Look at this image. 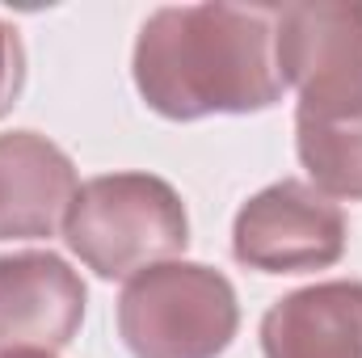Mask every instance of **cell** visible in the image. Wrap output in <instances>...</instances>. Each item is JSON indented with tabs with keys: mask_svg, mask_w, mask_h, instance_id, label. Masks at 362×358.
Here are the masks:
<instances>
[{
	"mask_svg": "<svg viewBox=\"0 0 362 358\" xmlns=\"http://www.w3.org/2000/svg\"><path fill=\"white\" fill-rule=\"evenodd\" d=\"M266 358H362V278L312 282L262 316Z\"/></svg>",
	"mask_w": 362,
	"mask_h": 358,
	"instance_id": "ba28073f",
	"label": "cell"
},
{
	"mask_svg": "<svg viewBox=\"0 0 362 358\" xmlns=\"http://www.w3.org/2000/svg\"><path fill=\"white\" fill-rule=\"evenodd\" d=\"M0 358H55V354H0Z\"/></svg>",
	"mask_w": 362,
	"mask_h": 358,
	"instance_id": "8fae6325",
	"label": "cell"
},
{
	"mask_svg": "<svg viewBox=\"0 0 362 358\" xmlns=\"http://www.w3.org/2000/svg\"><path fill=\"white\" fill-rule=\"evenodd\" d=\"M282 85L299 93L295 118H362V0H299L274 8Z\"/></svg>",
	"mask_w": 362,
	"mask_h": 358,
	"instance_id": "277c9868",
	"label": "cell"
},
{
	"mask_svg": "<svg viewBox=\"0 0 362 358\" xmlns=\"http://www.w3.org/2000/svg\"><path fill=\"white\" fill-rule=\"evenodd\" d=\"M236 329V287L202 262L148 266L118 295V333L131 358H219Z\"/></svg>",
	"mask_w": 362,
	"mask_h": 358,
	"instance_id": "3957f363",
	"label": "cell"
},
{
	"mask_svg": "<svg viewBox=\"0 0 362 358\" xmlns=\"http://www.w3.org/2000/svg\"><path fill=\"white\" fill-rule=\"evenodd\" d=\"M346 215L316 185L282 178L257 190L232 219L236 262L262 274L329 270L346 253Z\"/></svg>",
	"mask_w": 362,
	"mask_h": 358,
	"instance_id": "5b68a950",
	"label": "cell"
},
{
	"mask_svg": "<svg viewBox=\"0 0 362 358\" xmlns=\"http://www.w3.org/2000/svg\"><path fill=\"white\" fill-rule=\"evenodd\" d=\"M21 89H25V47L17 25L0 17V118L17 105Z\"/></svg>",
	"mask_w": 362,
	"mask_h": 358,
	"instance_id": "30bf717a",
	"label": "cell"
},
{
	"mask_svg": "<svg viewBox=\"0 0 362 358\" xmlns=\"http://www.w3.org/2000/svg\"><path fill=\"white\" fill-rule=\"evenodd\" d=\"M131 72L148 110L173 122L257 114L286 93L274 55V8L249 4L156 8L135 38Z\"/></svg>",
	"mask_w": 362,
	"mask_h": 358,
	"instance_id": "6da1fadb",
	"label": "cell"
},
{
	"mask_svg": "<svg viewBox=\"0 0 362 358\" xmlns=\"http://www.w3.org/2000/svg\"><path fill=\"white\" fill-rule=\"evenodd\" d=\"M85 282L59 253L0 258V354H59L85 321Z\"/></svg>",
	"mask_w": 362,
	"mask_h": 358,
	"instance_id": "8992f818",
	"label": "cell"
},
{
	"mask_svg": "<svg viewBox=\"0 0 362 358\" xmlns=\"http://www.w3.org/2000/svg\"><path fill=\"white\" fill-rule=\"evenodd\" d=\"M295 152L325 198L362 202V118L350 122L295 118Z\"/></svg>",
	"mask_w": 362,
	"mask_h": 358,
	"instance_id": "9c48e42d",
	"label": "cell"
},
{
	"mask_svg": "<svg viewBox=\"0 0 362 358\" xmlns=\"http://www.w3.org/2000/svg\"><path fill=\"white\" fill-rule=\"evenodd\" d=\"M72 156L38 131L0 135V241H47L76 198Z\"/></svg>",
	"mask_w": 362,
	"mask_h": 358,
	"instance_id": "52a82bcc",
	"label": "cell"
},
{
	"mask_svg": "<svg viewBox=\"0 0 362 358\" xmlns=\"http://www.w3.org/2000/svg\"><path fill=\"white\" fill-rule=\"evenodd\" d=\"M64 241L97 278H135L185 253L189 215L181 194L156 173H101L76 190Z\"/></svg>",
	"mask_w": 362,
	"mask_h": 358,
	"instance_id": "7a4b0ae2",
	"label": "cell"
}]
</instances>
